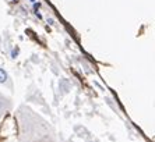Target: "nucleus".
<instances>
[{
  "label": "nucleus",
  "instance_id": "7ed1b4c3",
  "mask_svg": "<svg viewBox=\"0 0 155 142\" xmlns=\"http://www.w3.org/2000/svg\"><path fill=\"white\" fill-rule=\"evenodd\" d=\"M11 110V100L3 93H0V117Z\"/></svg>",
  "mask_w": 155,
  "mask_h": 142
},
{
  "label": "nucleus",
  "instance_id": "f257e3e1",
  "mask_svg": "<svg viewBox=\"0 0 155 142\" xmlns=\"http://www.w3.org/2000/svg\"><path fill=\"white\" fill-rule=\"evenodd\" d=\"M21 142H54L53 130L48 121L27 106H20L17 110Z\"/></svg>",
  "mask_w": 155,
  "mask_h": 142
},
{
  "label": "nucleus",
  "instance_id": "f03ea898",
  "mask_svg": "<svg viewBox=\"0 0 155 142\" xmlns=\"http://www.w3.org/2000/svg\"><path fill=\"white\" fill-rule=\"evenodd\" d=\"M0 85L13 91V81H11L10 75L7 74V71L4 70L3 67H0Z\"/></svg>",
  "mask_w": 155,
  "mask_h": 142
}]
</instances>
